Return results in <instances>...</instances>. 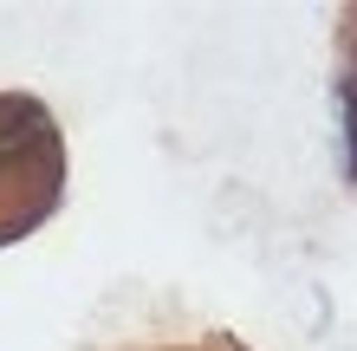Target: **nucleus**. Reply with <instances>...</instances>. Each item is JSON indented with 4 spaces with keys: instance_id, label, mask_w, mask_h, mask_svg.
I'll list each match as a JSON object with an SVG mask.
<instances>
[{
    "instance_id": "obj_1",
    "label": "nucleus",
    "mask_w": 357,
    "mask_h": 351,
    "mask_svg": "<svg viewBox=\"0 0 357 351\" xmlns=\"http://www.w3.org/2000/svg\"><path fill=\"white\" fill-rule=\"evenodd\" d=\"M338 111H344V143H351V176H357V91L344 85V98H338Z\"/></svg>"
}]
</instances>
